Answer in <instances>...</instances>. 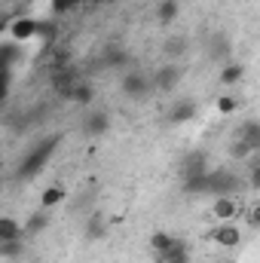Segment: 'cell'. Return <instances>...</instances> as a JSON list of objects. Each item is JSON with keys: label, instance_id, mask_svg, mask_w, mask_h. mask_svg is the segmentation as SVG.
I'll list each match as a JSON object with an SVG mask.
<instances>
[{"label": "cell", "instance_id": "cell-32", "mask_svg": "<svg viewBox=\"0 0 260 263\" xmlns=\"http://www.w3.org/2000/svg\"><path fill=\"white\" fill-rule=\"evenodd\" d=\"M95 3H107V0H95Z\"/></svg>", "mask_w": 260, "mask_h": 263}, {"label": "cell", "instance_id": "cell-26", "mask_svg": "<svg viewBox=\"0 0 260 263\" xmlns=\"http://www.w3.org/2000/svg\"><path fill=\"white\" fill-rule=\"evenodd\" d=\"M25 251V239H12V242H0V257L3 260H18V254Z\"/></svg>", "mask_w": 260, "mask_h": 263}, {"label": "cell", "instance_id": "cell-6", "mask_svg": "<svg viewBox=\"0 0 260 263\" xmlns=\"http://www.w3.org/2000/svg\"><path fill=\"white\" fill-rule=\"evenodd\" d=\"M150 83H153V89H156V92H172V89L181 83V67L175 65V62L156 67V73L150 77Z\"/></svg>", "mask_w": 260, "mask_h": 263}, {"label": "cell", "instance_id": "cell-19", "mask_svg": "<svg viewBox=\"0 0 260 263\" xmlns=\"http://www.w3.org/2000/svg\"><path fill=\"white\" fill-rule=\"evenodd\" d=\"M224 86H236V83H242L245 80V67L242 65H236V62H230V65H224L220 67V77H217Z\"/></svg>", "mask_w": 260, "mask_h": 263}, {"label": "cell", "instance_id": "cell-12", "mask_svg": "<svg viewBox=\"0 0 260 263\" xmlns=\"http://www.w3.org/2000/svg\"><path fill=\"white\" fill-rule=\"evenodd\" d=\"M211 214H214L217 223H227V220H233V217L239 214V205H236V199L233 196H214Z\"/></svg>", "mask_w": 260, "mask_h": 263}, {"label": "cell", "instance_id": "cell-11", "mask_svg": "<svg viewBox=\"0 0 260 263\" xmlns=\"http://www.w3.org/2000/svg\"><path fill=\"white\" fill-rule=\"evenodd\" d=\"M236 187H239V184H236V178H233L230 172H214V175H208V193H214V196H230Z\"/></svg>", "mask_w": 260, "mask_h": 263}, {"label": "cell", "instance_id": "cell-2", "mask_svg": "<svg viewBox=\"0 0 260 263\" xmlns=\"http://www.w3.org/2000/svg\"><path fill=\"white\" fill-rule=\"evenodd\" d=\"M120 92L132 98V101H138V98H144V95H150L153 92V83H150V77H144V73H138V70H129V73H123V80H120Z\"/></svg>", "mask_w": 260, "mask_h": 263}, {"label": "cell", "instance_id": "cell-20", "mask_svg": "<svg viewBox=\"0 0 260 263\" xmlns=\"http://www.w3.org/2000/svg\"><path fill=\"white\" fill-rule=\"evenodd\" d=\"M123 65H129V52H126V49H120V46L104 49V55H101V67H123Z\"/></svg>", "mask_w": 260, "mask_h": 263}, {"label": "cell", "instance_id": "cell-15", "mask_svg": "<svg viewBox=\"0 0 260 263\" xmlns=\"http://www.w3.org/2000/svg\"><path fill=\"white\" fill-rule=\"evenodd\" d=\"M156 260L159 263H190V248H187L184 239H175V245H172L169 251H162Z\"/></svg>", "mask_w": 260, "mask_h": 263}, {"label": "cell", "instance_id": "cell-16", "mask_svg": "<svg viewBox=\"0 0 260 263\" xmlns=\"http://www.w3.org/2000/svg\"><path fill=\"white\" fill-rule=\"evenodd\" d=\"M12 239H25V223H18L15 217H0V242H12Z\"/></svg>", "mask_w": 260, "mask_h": 263}, {"label": "cell", "instance_id": "cell-9", "mask_svg": "<svg viewBox=\"0 0 260 263\" xmlns=\"http://www.w3.org/2000/svg\"><path fill=\"white\" fill-rule=\"evenodd\" d=\"M162 52H165V59L181 62V59H187V52H190V40H187L184 34H169V37L162 40Z\"/></svg>", "mask_w": 260, "mask_h": 263}, {"label": "cell", "instance_id": "cell-27", "mask_svg": "<svg viewBox=\"0 0 260 263\" xmlns=\"http://www.w3.org/2000/svg\"><path fill=\"white\" fill-rule=\"evenodd\" d=\"M214 107H217V114H220V117H230V114H236V110H239V101H236L233 95H217Z\"/></svg>", "mask_w": 260, "mask_h": 263}, {"label": "cell", "instance_id": "cell-8", "mask_svg": "<svg viewBox=\"0 0 260 263\" xmlns=\"http://www.w3.org/2000/svg\"><path fill=\"white\" fill-rule=\"evenodd\" d=\"M196 101H190V98H181V101H175L169 110H165V123L169 126H184V123H190V120H196Z\"/></svg>", "mask_w": 260, "mask_h": 263}, {"label": "cell", "instance_id": "cell-22", "mask_svg": "<svg viewBox=\"0 0 260 263\" xmlns=\"http://www.w3.org/2000/svg\"><path fill=\"white\" fill-rule=\"evenodd\" d=\"M104 236H107V220L101 214H92L89 223H86V239L95 242V239H104Z\"/></svg>", "mask_w": 260, "mask_h": 263}, {"label": "cell", "instance_id": "cell-28", "mask_svg": "<svg viewBox=\"0 0 260 263\" xmlns=\"http://www.w3.org/2000/svg\"><path fill=\"white\" fill-rule=\"evenodd\" d=\"M251 153H254V150H251V147H248L245 141H239V138H236V141L230 144V156H233V159H248Z\"/></svg>", "mask_w": 260, "mask_h": 263}, {"label": "cell", "instance_id": "cell-10", "mask_svg": "<svg viewBox=\"0 0 260 263\" xmlns=\"http://www.w3.org/2000/svg\"><path fill=\"white\" fill-rule=\"evenodd\" d=\"M230 52H233V43H230V37H227L224 31L211 34V40H208V59L230 65Z\"/></svg>", "mask_w": 260, "mask_h": 263}, {"label": "cell", "instance_id": "cell-25", "mask_svg": "<svg viewBox=\"0 0 260 263\" xmlns=\"http://www.w3.org/2000/svg\"><path fill=\"white\" fill-rule=\"evenodd\" d=\"M208 175H211V172L184 178V193H208Z\"/></svg>", "mask_w": 260, "mask_h": 263}, {"label": "cell", "instance_id": "cell-14", "mask_svg": "<svg viewBox=\"0 0 260 263\" xmlns=\"http://www.w3.org/2000/svg\"><path fill=\"white\" fill-rule=\"evenodd\" d=\"M67 101H70L73 107H92V104H95V89H92V83L80 80V83L73 86V92H70Z\"/></svg>", "mask_w": 260, "mask_h": 263}, {"label": "cell", "instance_id": "cell-29", "mask_svg": "<svg viewBox=\"0 0 260 263\" xmlns=\"http://www.w3.org/2000/svg\"><path fill=\"white\" fill-rule=\"evenodd\" d=\"M86 0H52V12H67V9H77V6H83Z\"/></svg>", "mask_w": 260, "mask_h": 263}, {"label": "cell", "instance_id": "cell-5", "mask_svg": "<svg viewBox=\"0 0 260 263\" xmlns=\"http://www.w3.org/2000/svg\"><path fill=\"white\" fill-rule=\"evenodd\" d=\"M83 132H86L89 138L107 135V132H110V114H107L104 107H92V110L86 114V120H83Z\"/></svg>", "mask_w": 260, "mask_h": 263}, {"label": "cell", "instance_id": "cell-7", "mask_svg": "<svg viewBox=\"0 0 260 263\" xmlns=\"http://www.w3.org/2000/svg\"><path fill=\"white\" fill-rule=\"evenodd\" d=\"M6 34H9V40H15V43L34 40V37H40V22H34V18H15V22L6 25Z\"/></svg>", "mask_w": 260, "mask_h": 263}, {"label": "cell", "instance_id": "cell-1", "mask_svg": "<svg viewBox=\"0 0 260 263\" xmlns=\"http://www.w3.org/2000/svg\"><path fill=\"white\" fill-rule=\"evenodd\" d=\"M55 147H59V135H52V138H43V141H37L28 153H25V159L18 162V178H25V181H31V178H37L43 168H46V162H49V156L55 153Z\"/></svg>", "mask_w": 260, "mask_h": 263}, {"label": "cell", "instance_id": "cell-3", "mask_svg": "<svg viewBox=\"0 0 260 263\" xmlns=\"http://www.w3.org/2000/svg\"><path fill=\"white\" fill-rule=\"evenodd\" d=\"M49 83H52V92L59 95V98H70V92H73V86L80 83V73H77V67L67 65V67H59V70H52V77H49Z\"/></svg>", "mask_w": 260, "mask_h": 263}, {"label": "cell", "instance_id": "cell-30", "mask_svg": "<svg viewBox=\"0 0 260 263\" xmlns=\"http://www.w3.org/2000/svg\"><path fill=\"white\" fill-rule=\"evenodd\" d=\"M248 223H251V227H260V202L251 205V211H248Z\"/></svg>", "mask_w": 260, "mask_h": 263}, {"label": "cell", "instance_id": "cell-4", "mask_svg": "<svg viewBox=\"0 0 260 263\" xmlns=\"http://www.w3.org/2000/svg\"><path fill=\"white\" fill-rule=\"evenodd\" d=\"M208 239H211L217 248H239V242H242V230H239L233 220H227V223H217V227L208 233Z\"/></svg>", "mask_w": 260, "mask_h": 263}, {"label": "cell", "instance_id": "cell-13", "mask_svg": "<svg viewBox=\"0 0 260 263\" xmlns=\"http://www.w3.org/2000/svg\"><path fill=\"white\" fill-rule=\"evenodd\" d=\"M236 138L239 141H245L254 153L260 150V120H245L239 129H236Z\"/></svg>", "mask_w": 260, "mask_h": 263}, {"label": "cell", "instance_id": "cell-24", "mask_svg": "<svg viewBox=\"0 0 260 263\" xmlns=\"http://www.w3.org/2000/svg\"><path fill=\"white\" fill-rule=\"evenodd\" d=\"M172 245H175V236H172V233H162V230H156V233L150 236V251H153L156 257H159L162 251H169Z\"/></svg>", "mask_w": 260, "mask_h": 263}, {"label": "cell", "instance_id": "cell-18", "mask_svg": "<svg viewBox=\"0 0 260 263\" xmlns=\"http://www.w3.org/2000/svg\"><path fill=\"white\" fill-rule=\"evenodd\" d=\"M65 187H59V184H52V187H46V190H43V193H40V208H46V211H49V208H55V205H62V202H65Z\"/></svg>", "mask_w": 260, "mask_h": 263}, {"label": "cell", "instance_id": "cell-17", "mask_svg": "<svg viewBox=\"0 0 260 263\" xmlns=\"http://www.w3.org/2000/svg\"><path fill=\"white\" fill-rule=\"evenodd\" d=\"M43 230H49V211H46V208L34 211V214L25 220V236H40Z\"/></svg>", "mask_w": 260, "mask_h": 263}, {"label": "cell", "instance_id": "cell-31", "mask_svg": "<svg viewBox=\"0 0 260 263\" xmlns=\"http://www.w3.org/2000/svg\"><path fill=\"white\" fill-rule=\"evenodd\" d=\"M248 181H251V187H254V190H260V165H254V172H251V178H248Z\"/></svg>", "mask_w": 260, "mask_h": 263}, {"label": "cell", "instance_id": "cell-23", "mask_svg": "<svg viewBox=\"0 0 260 263\" xmlns=\"http://www.w3.org/2000/svg\"><path fill=\"white\" fill-rule=\"evenodd\" d=\"M178 18V0H159L156 6V22L159 25H172Z\"/></svg>", "mask_w": 260, "mask_h": 263}, {"label": "cell", "instance_id": "cell-21", "mask_svg": "<svg viewBox=\"0 0 260 263\" xmlns=\"http://www.w3.org/2000/svg\"><path fill=\"white\" fill-rule=\"evenodd\" d=\"M205 172H208L205 153H190V156L184 159V178H190V175H205Z\"/></svg>", "mask_w": 260, "mask_h": 263}]
</instances>
